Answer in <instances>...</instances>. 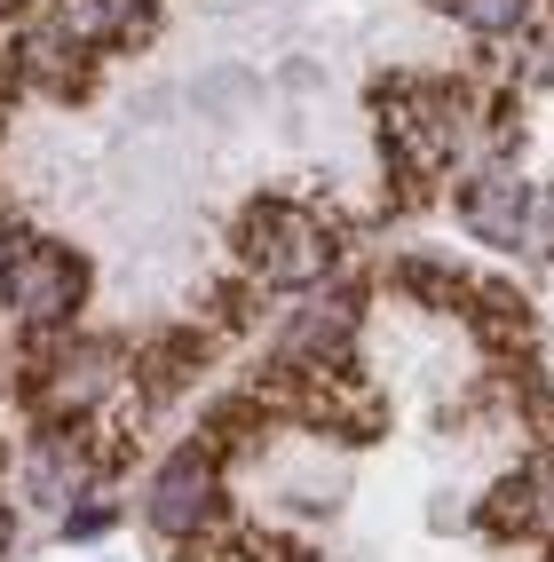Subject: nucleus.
<instances>
[{"label": "nucleus", "mask_w": 554, "mask_h": 562, "mask_svg": "<svg viewBox=\"0 0 554 562\" xmlns=\"http://www.w3.org/2000/svg\"><path fill=\"white\" fill-rule=\"evenodd\" d=\"M80 285H88V270L64 246L16 238L9 254H0V302H9L24 325H64L71 310H80Z\"/></svg>", "instance_id": "obj_1"}, {"label": "nucleus", "mask_w": 554, "mask_h": 562, "mask_svg": "<svg viewBox=\"0 0 554 562\" xmlns=\"http://www.w3.org/2000/svg\"><path fill=\"white\" fill-rule=\"evenodd\" d=\"M325 254H332V238H325V222H317V214L278 206V199L246 214V261H253L262 278L302 285V278H317V270H325Z\"/></svg>", "instance_id": "obj_2"}, {"label": "nucleus", "mask_w": 554, "mask_h": 562, "mask_svg": "<svg viewBox=\"0 0 554 562\" xmlns=\"http://www.w3.org/2000/svg\"><path fill=\"white\" fill-rule=\"evenodd\" d=\"M214 515V452L206 443H191V452H174L167 468H159V483H151V522L159 531H199V522Z\"/></svg>", "instance_id": "obj_3"}, {"label": "nucleus", "mask_w": 554, "mask_h": 562, "mask_svg": "<svg viewBox=\"0 0 554 562\" xmlns=\"http://www.w3.org/2000/svg\"><path fill=\"white\" fill-rule=\"evenodd\" d=\"M523 206H531V191H523L515 175H484V182H467V191H460L467 231H475V238H491V246H507L515 231H523Z\"/></svg>", "instance_id": "obj_4"}, {"label": "nucleus", "mask_w": 554, "mask_h": 562, "mask_svg": "<svg viewBox=\"0 0 554 562\" xmlns=\"http://www.w3.org/2000/svg\"><path fill=\"white\" fill-rule=\"evenodd\" d=\"M111 349H95V341H80V349H64L56 364H48V412H88L95 396H111Z\"/></svg>", "instance_id": "obj_5"}, {"label": "nucleus", "mask_w": 554, "mask_h": 562, "mask_svg": "<svg viewBox=\"0 0 554 562\" xmlns=\"http://www.w3.org/2000/svg\"><path fill=\"white\" fill-rule=\"evenodd\" d=\"M56 24L71 48H95V41H120L127 24H143V0H64Z\"/></svg>", "instance_id": "obj_6"}, {"label": "nucleus", "mask_w": 554, "mask_h": 562, "mask_svg": "<svg viewBox=\"0 0 554 562\" xmlns=\"http://www.w3.org/2000/svg\"><path fill=\"white\" fill-rule=\"evenodd\" d=\"M349 349V310L341 302H309L293 317V357H341Z\"/></svg>", "instance_id": "obj_7"}, {"label": "nucleus", "mask_w": 554, "mask_h": 562, "mask_svg": "<svg viewBox=\"0 0 554 562\" xmlns=\"http://www.w3.org/2000/svg\"><path fill=\"white\" fill-rule=\"evenodd\" d=\"M452 16L475 32H507V24H523V0H452Z\"/></svg>", "instance_id": "obj_8"}, {"label": "nucleus", "mask_w": 554, "mask_h": 562, "mask_svg": "<svg viewBox=\"0 0 554 562\" xmlns=\"http://www.w3.org/2000/svg\"><path fill=\"white\" fill-rule=\"evenodd\" d=\"M515 246H531V254H554V182L523 206V231H515Z\"/></svg>", "instance_id": "obj_9"}, {"label": "nucleus", "mask_w": 554, "mask_h": 562, "mask_svg": "<svg viewBox=\"0 0 554 562\" xmlns=\"http://www.w3.org/2000/svg\"><path fill=\"white\" fill-rule=\"evenodd\" d=\"M531 492H539V522L554 531V460H539V475H531Z\"/></svg>", "instance_id": "obj_10"}, {"label": "nucleus", "mask_w": 554, "mask_h": 562, "mask_svg": "<svg viewBox=\"0 0 554 562\" xmlns=\"http://www.w3.org/2000/svg\"><path fill=\"white\" fill-rule=\"evenodd\" d=\"M0 547H9V515H0Z\"/></svg>", "instance_id": "obj_11"}]
</instances>
